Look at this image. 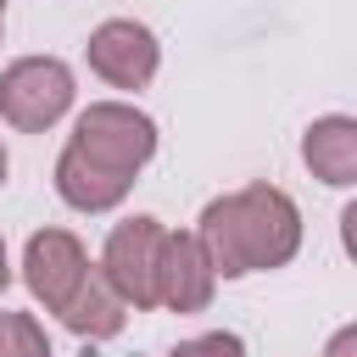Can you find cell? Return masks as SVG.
Wrapping results in <instances>:
<instances>
[{
    "label": "cell",
    "instance_id": "5b68a950",
    "mask_svg": "<svg viewBox=\"0 0 357 357\" xmlns=\"http://www.w3.org/2000/svg\"><path fill=\"white\" fill-rule=\"evenodd\" d=\"M84 61H89V73H95L100 84H112V89H145V84L156 78V67H162V45H156V33H151L145 22H134V17H106V22L89 33Z\"/></svg>",
    "mask_w": 357,
    "mask_h": 357
},
{
    "label": "cell",
    "instance_id": "4fadbf2b",
    "mask_svg": "<svg viewBox=\"0 0 357 357\" xmlns=\"http://www.w3.org/2000/svg\"><path fill=\"white\" fill-rule=\"evenodd\" d=\"M11 284V257H6V240H0V290Z\"/></svg>",
    "mask_w": 357,
    "mask_h": 357
},
{
    "label": "cell",
    "instance_id": "52a82bcc",
    "mask_svg": "<svg viewBox=\"0 0 357 357\" xmlns=\"http://www.w3.org/2000/svg\"><path fill=\"white\" fill-rule=\"evenodd\" d=\"M212 290H218V273H212L201 240L167 229L162 262H156V307H167V312H206Z\"/></svg>",
    "mask_w": 357,
    "mask_h": 357
},
{
    "label": "cell",
    "instance_id": "6da1fadb",
    "mask_svg": "<svg viewBox=\"0 0 357 357\" xmlns=\"http://www.w3.org/2000/svg\"><path fill=\"white\" fill-rule=\"evenodd\" d=\"M195 240L218 279L268 273L301 251V206L279 184H245L201 206Z\"/></svg>",
    "mask_w": 357,
    "mask_h": 357
},
{
    "label": "cell",
    "instance_id": "7c38bea8",
    "mask_svg": "<svg viewBox=\"0 0 357 357\" xmlns=\"http://www.w3.org/2000/svg\"><path fill=\"white\" fill-rule=\"evenodd\" d=\"M324 357H357V324H340L324 346Z\"/></svg>",
    "mask_w": 357,
    "mask_h": 357
},
{
    "label": "cell",
    "instance_id": "277c9868",
    "mask_svg": "<svg viewBox=\"0 0 357 357\" xmlns=\"http://www.w3.org/2000/svg\"><path fill=\"white\" fill-rule=\"evenodd\" d=\"M162 240H167V229H162V218H123L112 234H106V245H100V279L117 290V301L128 307V312H145V307H156V262H162Z\"/></svg>",
    "mask_w": 357,
    "mask_h": 357
},
{
    "label": "cell",
    "instance_id": "ba28073f",
    "mask_svg": "<svg viewBox=\"0 0 357 357\" xmlns=\"http://www.w3.org/2000/svg\"><path fill=\"white\" fill-rule=\"evenodd\" d=\"M301 162L318 184L329 190H351L357 184V117L346 112H329L318 123H307L301 134Z\"/></svg>",
    "mask_w": 357,
    "mask_h": 357
},
{
    "label": "cell",
    "instance_id": "8fae6325",
    "mask_svg": "<svg viewBox=\"0 0 357 357\" xmlns=\"http://www.w3.org/2000/svg\"><path fill=\"white\" fill-rule=\"evenodd\" d=\"M167 357H245V340H240L234 329H206V335L178 340Z\"/></svg>",
    "mask_w": 357,
    "mask_h": 357
},
{
    "label": "cell",
    "instance_id": "8992f818",
    "mask_svg": "<svg viewBox=\"0 0 357 357\" xmlns=\"http://www.w3.org/2000/svg\"><path fill=\"white\" fill-rule=\"evenodd\" d=\"M89 268H95V262H89V251H84V240H78L73 229H39V234H28V245H22V284H28V296H33L45 312H56V318H61V307L73 301V290L84 284Z\"/></svg>",
    "mask_w": 357,
    "mask_h": 357
},
{
    "label": "cell",
    "instance_id": "3957f363",
    "mask_svg": "<svg viewBox=\"0 0 357 357\" xmlns=\"http://www.w3.org/2000/svg\"><path fill=\"white\" fill-rule=\"evenodd\" d=\"M73 67L61 56H17L0 73V117L17 134H45L73 112Z\"/></svg>",
    "mask_w": 357,
    "mask_h": 357
},
{
    "label": "cell",
    "instance_id": "30bf717a",
    "mask_svg": "<svg viewBox=\"0 0 357 357\" xmlns=\"http://www.w3.org/2000/svg\"><path fill=\"white\" fill-rule=\"evenodd\" d=\"M0 357H50V340L33 312H0Z\"/></svg>",
    "mask_w": 357,
    "mask_h": 357
},
{
    "label": "cell",
    "instance_id": "5bb4252c",
    "mask_svg": "<svg viewBox=\"0 0 357 357\" xmlns=\"http://www.w3.org/2000/svg\"><path fill=\"white\" fill-rule=\"evenodd\" d=\"M6 167H11V162H6V145H0V184H6Z\"/></svg>",
    "mask_w": 357,
    "mask_h": 357
},
{
    "label": "cell",
    "instance_id": "9c48e42d",
    "mask_svg": "<svg viewBox=\"0 0 357 357\" xmlns=\"http://www.w3.org/2000/svg\"><path fill=\"white\" fill-rule=\"evenodd\" d=\"M61 324H67L78 340H112V335H123L128 307H123V301H117V290L100 279V268H89V273H84V284L73 290V301L61 307Z\"/></svg>",
    "mask_w": 357,
    "mask_h": 357
},
{
    "label": "cell",
    "instance_id": "9a60e30c",
    "mask_svg": "<svg viewBox=\"0 0 357 357\" xmlns=\"http://www.w3.org/2000/svg\"><path fill=\"white\" fill-rule=\"evenodd\" d=\"M0 28H6V0H0Z\"/></svg>",
    "mask_w": 357,
    "mask_h": 357
},
{
    "label": "cell",
    "instance_id": "7a4b0ae2",
    "mask_svg": "<svg viewBox=\"0 0 357 357\" xmlns=\"http://www.w3.org/2000/svg\"><path fill=\"white\" fill-rule=\"evenodd\" d=\"M61 151H73L89 173L134 190V178L145 173V162L156 156V123L139 106H128V100H95V106L78 112L73 139Z\"/></svg>",
    "mask_w": 357,
    "mask_h": 357
}]
</instances>
